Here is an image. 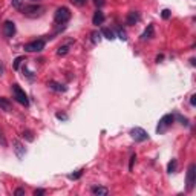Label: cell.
I'll list each match as a JSON object with an SVG mask.
<instances>
[{
    "instance_id": "ac0fdd59",
    "label": "cell",
    "mask_w": 196,
    "mask_h": 196,
    "mask_svg": "<svg viewBox=\"0 0 196 196\" xmlns=\"http://www.w3.org/2000/svg\"><path fill=\"white\" fill-rule=\"evenodd\" d=\"M67 52H69V46H67V45H64V46H60V48H58V51H57V54H58L60 57H64Z\"/></svg>"
},
{
    "instance_id": "4fadbf2b",
    "label": "cell",
    "mask_w": 196,
    "mask_h": 196,
    "mask_svg": "<svg viewBox=\"0 0 196 196\" xmlns=\"http://www.w3.org/2000/svg\"><path fill=\"white\" fill-rule=\"evenodd\" d=\"M48 86H49V89H52V90H55V92H66V86H63V84H60V83H57V81H49L48 83Z\"/></svg>"
},
{
    "instance_id": "d590c367",
    "label": "cell",
    "mask_w": 196,
    "mask_h": 196,
    "mask_svg": "<svg viewBox=\"0 0 196 196\" xmlns=\"http://www.w3.org/2000/svg\"><path fill=\"white\" fill-rule=\"evenodd\" d=\"M3 74V64H0V75Z\"/></svg>"
},
{
    "instance_id": "3957f363",
    "label": "cell",
    "mask_w": 196,
    "mask_h": 196,
    "mask_svg": "<svg viewBox=\"0 0 196 196\" xmlns=\"http://www.w3.org/2000/svg\"><path fill=\"white\" fill-rule=\"evenodd\" d=\"M173 120H175V115H172V114H167V115H164L161 120H159V123H158V127H156V132L158 133H164L172 124H173Z\"/></svg>"
},
{
    "instance_id": "7402d4cb",
    "label": "cell",
    "mask_w": 196,
    "mask_h": 196,
    "mask_svg": "<svg viewBox=\"0 0 196 196\" xmlns=\"http://www.w3.org/2000/svg\"><path fill=\"white\" fill-rule=\"evenodd\" d=\"M23 136H25L28 141H34V136H32V132H31V130H25V132H23Z\"/></svg>"
},
{
    "instance_id": "1f68e13d",
    "label": "cell",
    "mask_w": 196,
    "mask_h": 196,
    "mask_svg": "<svg viewBox=\"0 0 196 196\" xmlns=\"http://www.w3.org/2000/svg\"><path fill=\"white\" fill-rule=\"evenodd\" d=\"M190 104H191V106H194V104H196V95H194V93L190 96Z\"/></svg>"
},
{
    "instance_id": "9a60e30c",
    "label": "cell",
    "mask_w": 196,
    "mask_h": 196,
    "mask_svg": "<svg viewBox=\"0 0 196 196\" xmlns=\"http://www.w3.org/2000/svg\"><path fill=\"white\" fill-rule=\"evenodd\" d=\"M92 194H101V196H106V194H109V190L106 188V187H92Z\"/></svg>"
},
{
    "instance_id": "7a4b0ae2",
    "label": "cell",
    "mask_w": 196,
    "mask_h": 196,
    "mask_svg": "<svg viewBox=\"0 0 196 196\" xmlns=\"http://www.w3.org/2000/svg\"><path fill=\"white\" fill-rule=\"evenodd\" d=\"M69 19H71V11L66 8V6H61V8H58L57 11H55V14H54V20H55V23H66V22H69Z\"/></svg>"
},
{
    "instance_id": "30bf717a",
    "label": "cell",
    "mask_w": 196,
    "mask_h": 196,
    "mask_svg": "<svg viewBox=\"0 0 196 196\" xmlns=\"http://www.w3.org/2000/svg\"><path fill=\"white\" fill-rule=\"evenodd\" d=\"M138 22H140V13L130 11V13L127 14V17H126V25L132 26V25H135V23H138Z\"/></svg>"
},
{
    "instance_id": "f1b7e54d",
    "label": "cell",
    "mask_w": 196,
    "mask_h": 196,
    "mask_svg": "<svg viewBox=\"0 0 196 196\" xmlns=\"http://www.w3.org/2000/svg\"><path fill=\"white\" fill-rule=\"evenodd\" d=\"M93 3H95L96 8H101V6L104 5V0H93Z\"/></svg>"
},
{
    "instance_id": "cb8c5ba5",
    "label": "cell",
    "mask_w": 196,
    "mask_h": 196,
    "mask_svg": "<svg viewBox=\"0 0 196 196\" xmlns=\"http://www.w3.org/2000/svg\"><path fill=\"white\" fill-rule=\"evenodd\" d=\"M0 146H2V147H6V146H8V143H6V140H5V135L2 133V130H0Z\"/></svg>"
},
{
    "instance_id": "277c9868",
    "label": "cell",
    "mask_w": 196,
    "mask_h": 196,
    "mask_svg": "<svg viewBox=\"0 0 196 196\" xmlns=\"http://www.w3.org/2000/svg\"><path fill=\"white\" fill-rule=\"evenodd\" d=\"M129 133H130V136H132V140L135 143H143V141L149 140V133L144 129H141V127H132Z\"/></svg>"
},
{
    "instance_id": "9c48e42d",
    "label": "cell",
    "mask_w": 196,
    "mask_h": 196,
    "mask_svg": "<svg viewBox=\"0 0 196 196\" xmlns=\"http://www.w3.org/2000/svg\"><path fill=\"white\" fill-rule=\"evenodd\" d=\"M13 146H14L13 149H14V152H16L17 158H19V159H22V158L26 155V149H25V146H23L19 140H14V141H13Z\"/></svg>"
},
{
    "instance_id": "f546056e",
    "label": "cell",
    "mask_w": 196,
    "mask_h": 196,
    "mask_svg": "<svg viewBox=\"0 0 196 196\" xmlns=\"http://www.w3.org/2000/svg\"><path fill=\"white\" fill-rule=\"evenodd\" d=\"M135 159H136V155H132V156H130V164H129V170H132V169H133V162H135Z\"/></svg>"
},
{
    "instance_id": "836d02e7",
    "label": "cell",
    "mask_w": 196,
    "mask_h": 196,
    "mask_svg": "<svg viewBox=\"0 0 196 196\" xmlns=\"http://www.w3.org/2000/svg\"><path fill=\"white\" fill-rule=\"evenodd\" d=\"M34 194H35V196H42V194H45V190H43V188H38V190H35Z\"/></svg>"
},
{
    "instance_id": "ffe728a7",
    "label": "cell",
    "mask_w": 196,
    "mask_h": 196,
    "mask_svg": "<svg viewBox=\"0 0 196 196\" xmlns=\"http://www.w3.org/2000/svg\"><path fill=\"white\" fill-rule=\"evenodd\" d=\"M176 170V159H172L170 162H169V165H167V172L169 173H173Z\"/></svg>"
},
{
    "instance_id": "d6986e66",
    "label": "cell",
    "mask_w": 196,
    "mask_h": 196,
    "mask_svg": "<svg viewBox=\"0 0 196 196\" xmlns=\"http://www.w3.org/2000/svg\"><path fill=\"white\" fill-rule=\"evenodd\" d=\"M90 35H92V43H93V45L100 43V40H101V34H100V32H92Z\"/></svg>"
},
{
    "instance_id": "6da1fadb",
    "label": "cell",
    "mask_w": 196,
    "mask_h": 196,
    "mask_svg": "<svg viewBox=\"0 0 196 196\" xmlns=\"http://www.w3.org/2000/svg\"><path fill=\"white\" fill-rule=\"evenodd\" d=\"M13 95H14V98H16V101L17 103H20V104H23V106H28L29 104V100H28V95L25 93V90L16 83V84H13Z\"/></svg>"
},
{
    "instance_id": "5bb4252c",
    "label": "cell",
    "mask_w": 196,
    "mask_h": 196,
    "mask_svg": "<svg viewBox=\"0 0 196 196\" xmlns=\"http://www.w3.org/2000/svg\"><path fill=\"white\" fill-rule=\"evenodd\" d=\"M0 109L5 111V112H11V111H13L11 103L6 100V98H3V96H0Z\"/></svg>"
},
{
    "instance_id": "e575fe53",
    "label": "cell",
    "mask_w": 196,
    "mask_h": 196,
    "mask_svg": "<svg viewBox=\"0 0 196 196\" xmlns=\"http://www.w3.org/2000/svg\"><path fill=\"white\" fill-rule=\"evenodd\" d=\"M161 60H162V55H158V57H156V61H158V63H159V61H161Z\"/></svg>"
},
{
    "instance_id": "52a82bcc",
    "label": "cell",
    "mask_w": 196,
    "mask_h": 196,
    "mask_svg": "<svg viewBox=\"0 0 196 196\" xmlns=\"http://www.w3.org/2000/svg\"><path fill=\"white\" fill-rule=\"evenodd\" d=\"M22 11H23V14H26V16H29V17H35V16H40V14H42L43 8H42L40 5H28V6H25Z\"/></svg>"
},
{
    "instance_id": "8fae6325",
    "label": "cell",
    "mask_w": 196,
    "mask_h": 196,
    "mask_svg": "<svg viewBox=\"0 0 196 196\" xmlns=\"http://www.w3.org/2000/svg\"><path fill=\"white\" fill-rule=\"evenodd\" d=\"M103 22H104V14L101 13V9H96L93 17H92V23L95 26H98V25H103Z\"/></svg>"
},
{
    "instance_id": "d4e9b609",
    "label": "cell",
    "mask_w": 196,
    "mask_h": 196,
    "mask_svg": "<svg viewBox=\"0 0 196 196\" xmlns=\"http://www.w3.org/2000/svg\"><path fill=\"white\" fill-rule=\"evenodd\" d=\"M71 2H72L75 6H83V5H86V0H71Z\"/></svg>"
},
{
    "instance_id": "5b68a950",
    "label": "cell",
    "mask_w": 196,
    "mask_h": 196,
    "mask_svg": "<svg viewBox=\"0 0 196 196\" xmlns=\"http://www.w3.org/2000/svg\"><path fill=\"white\" fill-rule=\"evenodd\" d=\"M185 182H187V190H188V191H191V190H193V187H194V184H196V164H193V162L188 165Z\"/></svg>"
},
{
    "instance_id": "83f0119b",
    "label": "cell",
    "mask_w": 196,
    "mask_h": 196,
    "mask_svg": "<svg viewBox=\"0 0 196 196\" xmlns=\"http://www.w3.org/2000/svg\"><path fill=\"white\" fill-rule=\"evenodd\" d=\"M176 118H178V120H179V121H181L182 124H185V126H188V120H187V118H182V117H181L179 114L176 115Z\"/></svg>"
},
{
    "instance_id": "44dd1931",
    "label": "cell",
    "mask_w": 196,
    "mask_h": 196,
    "mask_svg": "<svg viewBox=\"0 0 196 196\" xmlns=\"http://www.w3.org/2000/svg\"><path fill=\"white\" fill-rule=\"evenodd\" d=\"M81 175H83V170H77L75 173H71V175H69L67 178H69V179H78V178H80Z\"/></svg>"
},
{
    "instance_id": "2e32d148",
    "label": "cell",
    "mask_w": 196,
    "mask_h": 196,
    "mask_svg": "<svg viewBox=\"0 0 196 196\" xmlns=\"http://www.w3.org/2000/svg\"><path fill=\"white\" fill-rule=\"evenodd\" d=\"M101 35H104L107 40H114L115 38V32L112 29H109V28H103L101 29Z\"/></svg>"
},
{
    "instance_id": "4dcf8cb0",
    "label": "cell",
    "mask_w": 196,
    "mask_h": 196,
    "mask_svg": "<svg viewBox=\"0 0 196 196\" xmlns=\"http://www.w3.org/2000/svg\"><path fill=\"white\" fill-rule=\"evenodd\" d=\"M14 194H16V196H22V194H25V188H17V190L14 191Z\"/></svg>"
},
{
    "instance_id": "ba28073f",
    "label": "cell",
    "mask_w": 196,
    "mask_h": 196,
    "mask_svg": "<svg viewBox=\"0 0 196 196\" xmlns=\"http://www.w3.org/2000/svg\"><path fill=\"white\" fill-rule=\"evenodd\" d=\"M14 34H16V23L11 20H6L3 23V35L6 38H11V37H14Z\"/></svg>"
},
{
    "instance_id": "d6a6232c",
    "label": "cell",
    "mask_w": 196,
    "mask_h": 196,
    "mask_svg": "<svg viewBox=\"0 0 196 196\" xmlns=\"http://www.w3.org/2000/svg\"><path fill=\"white\" fill-rule=\"evenodd\" d=\"M55 117H57L58 120H67V115H64V114H57Z\"/></svg>"
},
{
    "instance_id": "8992f818",
    "label": "cell",
    "mask_w": 196,
    "mask_h": 196,
    "mask_svg": "<svg viewBox=\"0 0 196 196\" xmlns=\"http://www.w3.org/2000/svg\"><path fill=\"white\" fill-rule=\"evenodd\" d=\"M26 52H40L45 49V40H32L23 46Z\"/></svg>"
},
{
    "instance_id": "4316f807",
    "label": "cell",
    "mask_w": 196,
    "mask_h": 196,
    "mask_svg": "<svg viewBox=\"0 0 196 196\" xmlns=\"http://www.w3.org/2000/svg\"><path fill=\"white\" fill-rule=\"evenodd\" d=\"M161 16H162V19L167 20V19H170V11H169V9H164V11L161 13Z\"/></svg>"
},
{
    "instance_id": "7c38bea8",
    "label": "cell",
    "mask_w": 196,
    "mask_h": 196,
    "mask_svg": "<svg viewBox=\"0 0 196 196\" xmlns=\"http://www.w3.org/2000/svg\"><path fill=\"white\" fill-rule=\"evenodd\" d=\"M155 35V28H153V25H149L147 28H146V31L141 34V40H150L152 37Z\"/></svg>"
},
{
    "instance_id": "e0dca14e",
    "label": "cell",
    "mask_w": 196,
    "mask_h": 196,
    "mask_svg": "<svg viewBox=\"0 0 196 196\" xmlns=\"http://www.w3.org/2000/svg\"><path fill=\"white\" fill-rule=\"evenodd\" d=\"M23 61H26V60H25V57H17V58L14 60V66H13V67H14V71H19V69H20V64H22Z\"/></svg>"
},
{
    "instance_id": "603a6c76",
    "label": "cell",
    "mask_w": 196,
    "mask_h": 196,
    "mask_svg": "<svg viewBox=\"0 0 196 196\" xmlns=\"http://www.w3.org/2000/svg\"><path fill=\"white\" fill-rule=\"evenodd\" d=\"M11 3H13L14 8L20 9V8H22V3H23V0H11Z\"/></svg>"
},
{
    "instance_id": "484cf974",
    "label": "cell",
    "mask_w": 196,
    "mask_h": 196,
    "mask_svg": "<svg viewBox=\"0 0 196 196\" xmlns=\"http://www.w3.org/2000/svg\"><path fill=\"white\" fill-rule=\"evenodd\" d=\"M118 37H120L121 40H124V42L127 40V37H126V32H124L123 29H118Z\"/></svg>"
}]
</instances>
